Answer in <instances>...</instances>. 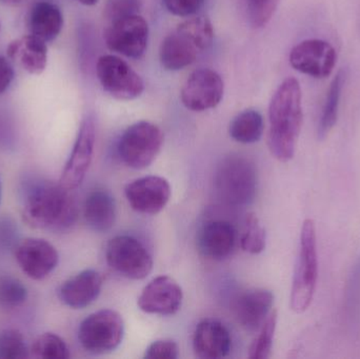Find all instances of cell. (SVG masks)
I'll return each mask as SVG.
<instances>
[{
  "label": "cell",
  "mask_w": 360,
  "mask_h": 359,
  "mask_svg": "<svg viewBox=\"0 0 360 359\" xmlns=\"http://www.w3.org/2000/svg\"><path fill=\"white\" fill-rule=\"evenodd\" d=\"M216 193L231 206H245L253 202L257 191V172L251 160L243 156L224 158L214 177Z\"/></svg>",
  "instance_id": "obj_4"
},
{
  "label": "cell",
  "mask_w": 360,
  "mask_h": 359,
  "mask_svg": "<svg viewBox=\"0 0 360 359\" xmlns=\"http://www.w3.org/2000/svg\"><path fill=\"white\" fill-rule=\"evenodd\" d=\"M164 133L149 122H139L129 126L117 145L120 159L130 168L143 170L153 164L162 150Z\"/></svg>",
  "instance_id": "obj_6"
},
{
  "label": "cell",
  "mask_w": 360,
  "mask_h": 359,
  "mask_svg": "<svg viewBox=\"0 0 360 359\" xmlns=\"http://www.w3.org/2000/svg\"><path fill=\"white\" fill-rule=\"evenodd\" d=\"M96 130L94 120L91 117L84 118L80 126L75 145L59 181L65 189L72 191L79 187L84 181L92 162Z\"/></svg>",
  "instance_id": "obj_13"
},
{
  "label": "cell",
  "mask_w": 360,
  "mask_h": 359,
  "mask_svg": "<svg viewBox=\"0 0 360 359\" xmlns=\"http://www.w3.org/2000/svg\"><path fill=\"white\" fill-rule=\"evenodd\" d=\"M274 303V295L264 289H253L241 293L233 303V313L237 322L247 332L259 331Z\"/></svg>",
  "instance_id": "obj_17"
},
{
  "label": "cell",
  "mask_w": 360,
  "mask_h": 359,
  "mask_svg": "<svg viewBox=\"0 0 360 359\" xmlns=\"http://www.w3.org/2000/svg\"><path fill=\"white\" fill-rule=\"evenodd\" d=\"M22 0H0L1 4H6V6H17L20 4Z\"/></svg>",
  "instance_id": "obj_37"
},
{
  "label": "cell",
  "mask_w": 360,
  "mask_h": 359,
  "mask_svg": "<svg viewBox=\"0 0 360 359\" xmlns=\"http://www.w3.org/2000/svg\"><path fill=\"white\" fill-rule=\"evenodd\" d=\"M8 57L21 69L33 75H39L48 63V46L46 41L36 36L25 35L10 42L6 48Z\"/></svg>",
  "instance_id": "obj_21"
},
{
  "label": "cell",
  "mask_w": 360,
  "mask_h": 359,
  "mask_svg": "<svg viewBox=\"0 0 360 359\" xmlns=\"http://www.w3.org/2000/svg\"><path fill=\"white\" fill-rule=\"evenodd\" d=\"M266 234L259 219L253 213L245 218V231L241 237V249L250 254H259L266 249Z\"/></svg>",
  "instance_id": "obj_28"
},
{
  "label": "cell",
  "mask_w": 360,
  "mask_h": 359,
  "mask_svg": "<svg viewBox=\"0 0 360 359\" xmlns=\"http://www.w3.org/2000/svg\"><path fill=\"white\" fill-rule=\"evenodd\" d=\"M79 4H84V6H95L98 4L99 0H77Z\"/></svg>",
  "instance_id": "obj_38"
},
{
  "label": "cell",
  "mask_w": 360,
  "mask_h": 359,
  "mask_svg": "<svg viewBox=\"0 0 360 359\" xmlns=\"http://www.w3.org/2000/svg\"><path fill=\"white\" fill-rule=\"evenodd\" d=\"M232 348V337L226 327L215 320L199 322L193 335L195 355L201 359L226 358Z\"/></svg>",
  "instance_id": "obj_18"
},
{
  "label": "cell",
  "mask_w": 360,
  "mask_h": 359,
  "mask_svg": "<svg viewBox=\"0 0 360 359\" xmlns=\"http://www.w3.org/2000/svg\"><path fill=\"white\" fill-rule=\"evenodd\" d=\"M97 77L103 90L118 100H133L145 90L143 78L115 55H103L97 61Z\"/></svg>",
  "instance_id": "obj_9"
},
{
  "label": "cell",
  "mask_w": 360,
  "mask_h": 359,
  "mask_svg": "<svg viewBox=\"0 0 360 359\" xmlns=\"http://www.w3.org/2000/svg\"><path fill=\"white\" fill-rule=\"evenodd\" d=\"M0 196H1V191H0Z\"/></svg>",
  "instance_id": "obj_39"
},
{
  "label": "cell",
  "mask_w": 360,
  "mask_h": 359,
  "mask_svg": "<svg viewBox=\"0 0 360 359\" xmlns=\"http://www.w3.org/2000/svg\"><path fill=\"white\" fill-rule=\"evenodd\" d=\"M276 325L277 312L272 311L262 325V328L259 329L257 337L250 346L249 355H248L249 358L266 359L270 358Z\"/></svg>",
  "instance_id": "obj_27"
},
{
  "label": "cell",
  "mask_w": 360,
  "mask_h": 359,
  "mask_svg": "<svg viewBox=\"0 0 360 359\" xmlns=\"http://www.w3.org/2000/svg\"><path fill=\"white\" fill-rule=\"evenodd\" d=\"M32 35L44 41H52L58 37L63 27L60 8L50 1H39L32 6L27 21Z\"/></svg>",
  "instance_id": "obj_22"
},
{
  "label": "cell",
  "mask_w": 360,
  "mask_h": 359,
  "mask_svg": "<svg viewBox=\"0 0 360 359\" xmlns=\"http://www.w3.org/2000/svg\"><path fill=\"white\" fill-rule=\"evenodd\" d=\"M84 216L94 231H109L115 223V200L108 192H92L84 202Z\"/></svg>",
  "instance_id": "obj_23"
},
{
  "label": "cell",
  "mask_w": 360,
  "mask_h": 359,
  "mask_svg": "<svg viewBox=\"0 0 360 359\" xmlns=\"http://www.w3.org/2000/svg\"><path fill=\"white\" fill-rule=\"evenodd\" d=\"M264 124L262 114L256 110H245L236 116L230 124V136L237 143H257L264 133Z\"/></svg>",
  "instance_id": "obj_24"
},
{
  "label": "cell",
  "mask_w": 360,
  "mask_h": 359,
  "mask_svg": "<svg viewBox=\"0 0 360 359\" xmlns=\"http://www.w3.org/2000/svg\"><path fill=\"white\" fill-rule=\"evenodd\" d=\"M345 309L351 324H359L360 320V259L352 268L346 292H345Z\"/></svg>",
  "instance_id": "obj_29"
},
{
  "label": "cell",
  "mask_w": 360,
  "mask_h": 359,
  "mask_svg": "<svg viewBox=\"0 0 360 359\" xmlns=\"http://www.w3.org/2000/svg\"><path fill=\"white\" fill-rule=\"evenodd\" d=\"M335 48L321 39H307L300 42L290 53V63L296 71L314 78L331 75L335 67Z\"/></svg>",
  "instance_id": "obj_12"
},
{
  "label": "cell",
  "mask_w": 360,
  "mask_h": 359,
  "mask_svg": "<svg viewBox=\"0 0 360 359\" xmlns=\"http://www.w3.org/2000/svg\"><path fill=\"white\" fill-rule=\"evenodd\" d=\"M268 145L279 162H287L295 154L302 124V90L295 78H287L277 89L269 107Z\"/></svg>",
  "instance_id": "obj_1"
},
{
  "label": "cell",
  "mask_w": 360,
  "mask_h": 359,
  "mask_svg": "<svg viewBox=\"0 0 360 359\" xmlns=\"http://www.w3.org/2000/svg\"><path fill=\"white\" fill-rule=\"evenodd\" d=\"M17 263L32 280H41L57 267L59 256L56 249L41 238H27L16 249Z\"/></svg>",
  "instance_id": "obj_16"
},
{
  "label": "cell",
  "mask_w": 360,
  "mask_h": 359,
  "mask_svg": "<svg viewBox=\"0 0 360 359\" xmlns=\"http://www.w3.org/2000/svg\"><path fill=\"white\" fill-rule=\"evenodd\" d=\"M103 37L112 52L129 58H141L147 50L149 25L139 14L124 17L112 21Z\"/></svg>",
  "instance_id": "obj_10"
},
{
  "label": "cell",
  "mask_w": 360,
  "mask_h": 359,
  "mask_svg": "<svg viewBox=\"0 0 360 359\" xmlns=\"http://www.w3.org/2000/svg\"><path fill=\"white\" fill-rule=\"evenodd\" d=\"M22 215L36 229L65 230L75 223L77 207L70 190L60 183H44L29 194Z\"/></svg>",
  "instance_id": "obj_2"
},
{
  "label": "cell",
  "mask_w": 360,
  "mask_h": 359,
  "mask_svg": "<svg viewBox=\"0 0 360 359\" xmlns=\"http://www.w3.org/2000/svg\"><path fill=\"white\" fill-rule=\"evenodd\" d=\"M319 278L316 228L312 219H307L300 234V254L294 272L291 290V309L302 313L312 303Z\"/></svg>",
  "instance_id": "obj_5"
},
{
  "label": "cell",
  "mask_w": 360,
  "mask_h": 359,
  "mask_svg": "<svg viewBox=\"0 0 360 359\" xmlns=\"http://www.w3.org/2000/svg\"><path fill=\"white\" fill-rule=\"evenodd\" d=\"M205 0H164L165 6L169 12L179 17H188L196 14Z\"/></svg>",
  "instance_id": "obj_35"
},
{
  "label": "cell",
  "mask_w": 360,
  "mask_h": 359,
  "mask_svg": "<svg viewBox=\"0 0 360 359\" xmlns=\"http://www.w3.org/2000/svg\"><path fill=\"white\" fill-rule=\"evenodd\" d=\"M27 299V288L20 280L11 276L0 278V305L6 308L20 307Z\"/></svg>",
  "instance_id": "obj_31"
},
{
  "label": "cell",
  "mask_w": 360,
  "mask_h": 359,
  "mask_svg": "<svg viewBox=\"0 0 360 359\" xmlns=\"http://www.w3.org/2000/svg\"><path fill=\"white\" fill-rule=\"evenodd\" d=\"M236 232L228 221L205 223L198 234V248L203 256L213 261L226 259L234 250Z\"/></svg>",
  "instance_id": "obj_20"
},
{
  "label": "cell",
  "mask_w": 360,
  "mask_h": 359,
  "mask_svg": "<svg viewBox=\"0 0 360 359\" xmlns=\"http://www.w3.org/2000/svg\"><path fill=\"white\" fill-rule=\"evenodd\" d=\"M224 92V80L217 72L199 69L193 72L184 82L180 97L186 109L203 112L217 107Z\"/></svg>",
  "instance_id": "obj_11"
},
{
  "label": "cell",
  "mask_w": 360,
  "mask_h": 359,
  "mask_svg": "<svg viewBox=\"0 0 360 359\" xmlns=\"http://www.w3.org/2000/svg\"><path fill=\"white\" fill-rule=\"evenodd\" d=\"M30 358L37 359H67L69 348L61 337L54 333H44L34 341L30 350Z\"/></svg>",
  "instance_id": "obj_26"
},
{
  "label": "cell",
  "mask_w": 360,
  "mask_h": 359,
  "mask_svg": "<svg viewBox=\"0 0 360 359\" xmlns=\"http://www.w3.org/2000/svg\"><path fill=\"white\" fill-rule=\"evenodd\" d=\"M122 315L114 310L103 309L89 315L80 324L78 341L91 354H105L120 347L124 339Z\"/></svg>",
  "instance_id": "obj_7"
},
{
  "label": "cell",
  "mask_w": 360,
  "mask_h": 359,
  "mask_svg": "<svg viewBox=\"0 0 360 359\" xmlns=\"http://www.w3.org/2000/svg\"><path fill=\"white\" fill-rule=\"evenodd\" d=\"M248 18L252 27L259 29L271 20L279 0H245Z\"/></svg>",
  "instance_id": "obj_32"
},
{
  "label": "cell",
  "mask_w": 360,
  "mask_h": 359,
  "mask_svg": "<svg viewBox=\"0 0 360 359\" xmlns=\"http://www.w3.org/2000/svg\"><path fill=\"white\" fill-rule=\"evenodd\" d=\"M143 6V0H107L105 17L112 22L124 17L139 14Z\"/></svg>",
  "instance_id": "obj_33"
},
{
  "label": "cell",
  "mask_w": 360,
  "mask_h": 359,
  "mask_svg": "<svg viewBox=\"0 0 360 359\" xmlns=\"http://www.w3.org/2000/svg\"><path fill=\"white\" fill-rule=\"evenodd\" d=\"M103 278L95 270H84L65 280L58 291L60 301L72 309H84L98 299Z\"/></svg>",
  "instance_id": "obj_19"
},
{
  "label": "cell",
  "mask_w": 360,
  "mask_h": 359,
  "mask_svg": "<svg viewBox=\"0 0 360 359\" xmlns=\"http://www.w3.org/2000/svg\"><path fill=\"white\" fill-rule=\"evenodd\" d=\"M124 194L133 210L141 214L156 215L168 204L171 185L164 177H141L129 183Z\"/></svg>",
  "instance_id": "obj_14"
},
{
  "label": "cell",
  "mask_w": 360,
  "mask_h": 359,
  "mask_svg": "<svg viewBox=\"0 0 360 359\" xmlns=\"http://www.w3.org/2000/svg\"><path fill=\"white\" fill-rule=\"evenodd\" d=\"M345 79H346V74L344 71H340L331 82L325 105H323V112H321L319 128H317V135H319V139L326 138L338 122V110H340Z\"/></svg>",
  "instance_id": "obj_25"
},
{
  "label": "cell",
  "mask_w": 360,
  "mask_h": 359,
  "mask_svg": "<svg viewBox=\"0 0 360 359\" xmlns=\"http://www.w3.org/2000/svg\"><path fill=\"white\" fill-rule=\"evenodd\" d=\"M179 356V345L172 339L154 341L148 347L145 353V358L148 359H176Z\"/></svg>",
  "instance_id": "obj_34"
},
{
  "label": "cell",
  "mask_w": 360,
  "mask_h": 359,
  "mask_svg": "<svg viewBox=\"0 0 360 359\" xmlns=\"http://www.w3.org/2000/svg\"><path fill=\"white\" fill-rule=\"evenodd\" d=\"M213 38V25L207 17H194L184 21L165 38L160 46L162 67L169 71H179L188 67L199 54L211 46Z\"/></svg>",
  "instance_id": "obj_3"
},
{
  "label": "cell",
  "mask_w": 360,
  "mask_h": 359,
  "mask_svg": "<svg viewBox=\"0 0 360 359\" xmlns=\"http://www.w3.org/2000/svg\"><path fill=\"white\" fill-rule=\"evenodd\" d=\"M30 358L25 337L14 329L0 333V359H22Z\"/></svg>",
  "instance_id": "obj_30"
},
{
  "label": "cell",
  "mask_w": 360,
  "mask_h": 359,
  "mask_svg": "<svg viewBox=\"0 0 360 359\" xmlns=\"http://www.w3.org/2000/svg\"><path fill=\"white\" fill-rule=\"evenodd\" d=\"M14 78V69L8 59L0 56V95L6 92Z\"/></svg>",
  "instance_id": "obj_36"
},
{
  "label": "cell",
  "mask_w": 360,
  "mask_h": 359,
  "mask_svg": "<svg viewBox=\"0 0 360 359\" xmlns=\"http://www.w3.org/2000/svg\"><path fill=\"white\" fill-rule=\"evenodd\" d=\"M105 259L114 271L129 280H143L153 269V259L149 251L132 236L112 238L105 250Z\"/></svg>",
  "instance_id": "obj_8"
},
{
  "label": "cell",
  "mask_w": 360,
  "mask_h": 359,
  "mask_svg": "<svg viewBox=\"0 0 360 359\" xmlns=\"http://www.w3.org/2000/svg\"><path fill=\"white\" fill-rule=\"evenodd\" d=\"M182 299L184 293L179 282L170 276L162 275L145 287L137 305L145 313L171 316L179 311Z\"/></svg>",
  "instance_id": "obj_15"
}]
</instances>
